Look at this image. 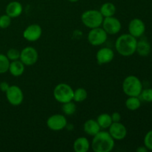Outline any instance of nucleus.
Masks as SVG:
<instances>
[{"mask_svg":"<svg viewBox=\"0 0 152 152\" xmlns=\"http://www.w3.org/2000/svg\"><path fill=\"white\" fill-rule=\"evenodd\" d=\"M137 39L129 34L120 35L115 42V48L119 54L130 56L136 53Z\"/></svg>","mask_w":152,"mask_h":152,"instance_id":"1","label":"nucleus"},{"mask_svg":"<svg viewBox=\"0 0 152 152\" xmlns=\"http://www.w3.org/2000/svg\"><path fill=\"white\" fill-rule=\"evenodd\" d=\"M115 142L108 132L99 131L93 137L91 146L94 152H110L114 148Z\"/></svg>","mask_w":152,"mask_h":152,"instance_id":"2","label":"nucleus"},{"mask_svg":"<svg viewBox=\"0 0 152 152\" xmlns=\"http://www.w3.org/2000/svg\"><path fill=\"white\" fill-rule=\"evenodd\" d=\"M142 83L137 77L129 75L123 82V91L128 96H140L142 90Z\"/></svg>","mask_w":152,"mask_h":152,"instance_id":"3","label":"nucleus"},{"mask_svg":"<svg viewBox=\"0 0 152 152\" xmlns=\"http://www.w3.org/2000/svg\"><path fill=\"white\" fill-rule=\"evenodd\" d=\"M103 19L104 17L98 10H88L83 12L81 16L83 25L90 29L100 27Z\"/></svg>","mask_w":152,"mask_h":152,"instance_id":"4","label":"nucleus"},{"mask_svg":"<svg viewBox=\"0 0 152 152\" xmlns=\"http://www.w3.org/2000/svg\"><path fill=\"white\" fill-rule=\"evenodd\" d=\"M74 91L71 86L66 83H59L53 89V97L59 103L73 101Z\"/></svg>","mask_w":152,"mask_h":152,"instance_id":"5","label":"nucleus"},{"mask_svg":"<svg viewBox=\"0 0 152 152\" xmlns=\"http://www.w3.org/2000/svg\"><path fill=\"white\" fill-rule=\"evenodd\" d=\"M108 39V34L102 28H92L88 34V41L91 45L99 46L103 45Z\"/></svg>","mask_w":152,"mask_h":152,"instance_id":"6","label":"nucleus"},{"mask_svg":"<svg viewBox=\"0 0 152 152\" xmlns=\"http://www.w3.org/2000/svg\"><path fill=\"white\" fill-rule=\"evenodd\" d=\"M6 98L10 105L18 106L22 103L24 99V94L22 90L17 86H10L5 92Z\"/></svg>","mask_w":152,"mask_h":152,"instance_id":"7","label":"nucleus"},{"mask_svg":"<svg viewBox=\"0 0 152 152\" xmlns=\"http://www.w3.org/2000/svg\"><path fill=\"white\" fill-rule=\"evenodd\" d=\"M39 54L37 49L33 47H25L20 51L19 60L25 65L31 66L34 65L38 60Z\"/></svg>","mask_w":152,"mask_h":152,"instance_id":"8","label":"nucleus"},{"mask_svg":"<svg viewBox=\"0 0 152 152\" xmlns=\"http://www.w3.org/2000/svg\"><path fill=\"white\" fill-rule=\"evenodd\" d=\"M47 126L49 129L54 132L63 130L68 125L67 119L62 114H56L49 117L47 120Z\"/></svg>","mask_w":152,"mask_h":152,"instance_id":"9","label":"nucleus"},{"mask_svg":"<svg viewBox=\"0 0 152 152\" xmlns=\"http://www.w3.org/2000/svg\"><path fill=\"white\" fill-rule=\"evenodd\" d=\"M102 26L108 35H115L118 34L122 28L120 21L114 16L104 18Z\"/></svg>","mask_w":152,"mask_h":152,"instance_id":"10","label":"nucleus"},{"mask_svg":"<svg viewBox=\"0 0 152 152\" xmlns=\"http://www.w3.org/2000/svg\"><path fill=\"white\" fill-rule=\"evenodd\" d=\"M42 34V30L38 24L30 25L24 30L23 37L28 42H36L40 39Z\"/></svg>","mask_w":152,"mask_h":152,"instance_id":"11","label":"nucleus"},{"mask_svg":"<svg viewBox=\"0 0 152 152\" xmlns=\"http://www.w3.org/2000/svg\"><path fill=\"white\" fill-rule=\"evenodd\" d=\"M145 31V25L143 21L138 18L131 20L129 24V34L135 38H140L144 34Z\"/></svg>","mask_w":152,"mask_h":152,"instance_id":"12","label":"nucleus"},{"mask_svg":"<svg viewBox=\"0 0 152 152\" xmlns=\"http://www.w3.org/2000/svg\"><path fill=\"white\" fill-rule=\"evenodd\" d=\"M108 132L114 140H122L127 135V129L120 122L112 123L108 128Z\"/></svg>","mask_w":152,"mask_h":152,"instance_id":"13","label":"nucleus"},{"mask_svg":"<svg viewBox=\"0 0 152 152\" xmlns=\"http://www.w3.org/2000/svg\"><path fill=\"white\" fill-rule=\"evenodd\" d=\"M114 53L112 49L110 48H102L96 52V62L100 65L110 63L114 59Z\"/></svg>","mask_w":152,"mask_h":152,"instance_id":"14","label":"nucleus"},{"mask_svg":"<svg viewBox=\"0 0 152 152\" xmlns=\"http://www.w3.org/2000/svg\"><path fill=\"white\" fill-rule=\"evenodd\" d=\"M23 10L22 4L17 1H13L8 3L6 7V14L8 15L10 18H16L20 16Z\"/></svg>","mask_w":152,"mask_h":152,"instance_id":"15","label":"nucleus"},{"mask_svg":"<svg viewBox=\"0 0 152 152\" xmlns=\"http://www.w3.org/2000/svg\"><path fill=\"white\" fill-rule=\"evenodd\" d=\"M91 147L88 140L85 137H80L75 140L73 144V148L76 152H87Z\"/></svg>","mask_w":152,"mask_h":152,"instance_id":"16","label":"nucleus"},{"mask_svg":"<svg viewBox=\"0 0 152 152\" xmlns=\"http://www.w3.org/2000/svg\"><path fill=\"white\" fill-rule=\"evenodd\" d=\"M83 129L87 134H88L89 136L94 137L100 131L101 128L99 127L96 120L91 119V120H88L87 121L85 122Z\"/></svg>","mask_w":152,"mask_h":152,"instance_id":"17","label":"nucleus"},{"mask_svg":"<svg viewBox=\"0 0 152 152\" xmlns=\"http://www.w3.org/2000/svg\"><path fill=\"white\" fill-rule=\"evenodd\" d=\"M8 71L13 77H20L25 71V65L19 59L11 61L9 65Z\"/></svg>","mask_w":152,"mask_h":152,"instance_id":"18","label":"nucleus"},{"mask_svg":"<svg viewBox=\"0 0 152 152\" xmlns=\"http://www.w3.org/2000/svg\"><path fill=\"white\" fill-rule=\"evenodd\" d=\"M151 47L150 43L145 39L137 41L136 52L141 56H147L151 53Z\"/></svg>","mask_w":152,"mask_h":152,"instance_id":"19","label":"nucleus"},{"mask_svg":"<svg viewBox=\"0 0 152 152\" xmlns=\"http://www.w3.org/2000/svg\"><path fill=\"white\" fill-rule=\"evenodd\" d=\"M116 10H117L116 6L111 2L104 3L99 9V12L104 18L114 16V14L116 13Z\"/></svg>","mask_w":152,"mask_h":152,"instance_id":"20","label":"nucleus"},{"mask_svg":"<svg viewBox=\"0 0 152 152\" xmlns=\"http://www.w3.org/2000/svg\"><path fill=\"white\" fill-rule=\"evenodd\" d=\"M96 121H97L99 127L103 129H108L110 127V126L111 125V123H113L111 116L110 114H106V113L99 114L97 117Z\"/></svg>","mask_w":152,"mask_h":152,"instance_id":"21","label":"nucleus"},{"mask_svg":"<svg viewBox=\"0 0 152 152\" xmlns=\"http://www.w3.org/2000/svg\"><path fill=\"white\" fill-rule=\"evenodd\" d=\"M126 107L130 111H136L141 106L140 96H129L126 100Z\"/></svg>","mask_w":152,"mask_h":152,"instance_id":"22","label":"nucleus"},{"mask_svg":"<svg viewBox=\"0 0 152 152\" xmlns=\"http://www.w3.org/2000/svg\"><path fill=\"white\" fill-rule=\"evenodd\" d=\"M88 97V92L83 88H79L74 91L73 100L76 102H82L86 100Z\"/></svg>","mask_w":152,"mask_h":152,"instance_id":"23","label":"nucleus"},{"mask_svg":"<svg viewBox=\"0 0 152 152\" xmlns=\"http://www.w3.org/2000/svg\"><path fill=\"white\" fill-rule=\"evenodd\" d=\"M62 112L65 114V115L71 116L73 115L74 113L77 111V106H76L75 103L72 101L70 102H65V103L62 104Z\"/></svg>","mask_w":152,"mask_h":152,"instance_id":"24","label":"nucleus"},{"mask_svg":"<svg viewBox=\"0 0 152 152\" xmlns=\"http://www.w3.org/2000/svg\"><path fill=\"white\" fill-rule=\"evenodd\" d=\"M10 60L7 56L0 53V74H4L8 71Z\"/></svg>","mask_w":152,"mask_h":152,"instance_id":"25","label":"nucleus"},{"mask_svg":"<svg viewBox=\"0 0 152 152\" xmlns=\"http://www.w3.org/2000/svg\"><path fill=\"white\" fill-rule=\"evenodd\" d=\"M140 96L143 101L147 102H152V88L142 89Z\"/></svg>","mask_w":152,"mask_h":152,"instance_id":"26","label":"nucleus"},{"mask_svg":"<svg viewBox=\"0 0 152 152\" xmlns=\"http://www.w3.org/2000/svg\"><path fill=\"white\" fill-rule=\"evenodd\" d=\"M6 56L10 61L17 60L20 57V51L16 48H10L7 51Z\"/></svg>","mask_w":152,"mask_h":152,"instance_id":"27","label":"nucleus"},{"mask_svg":"<svg viewBox=\"0 0 152 152\" xmlns=\"http://www.w3.org/2000/svg\"><path fill=\"white\" fill-rule=\"evenodd\" d=\"M11 24V18L7 14H3L0 16V28L5 29L7 28Z\"/></svg>","mask_w":152,"mask_h":152,"instance_id":"28","label":"nucleus"},{"mask_svg":"<svg viewBox=\"0 0 152 152\" xmlns=\"http://www.w3.org/2000/svg\"><path fill=\"white\" fill-rule=\"evenodd\" d=\"M144 145L148 151H152V129L148 131L144 137Z\"/></svg>","mask_w":152,"mask_h":152,"instance_id":"29","label":"nucleus"},{"mask_svg":"<svg viewBox=\"0 0 152 152\" xmlns=\"http://www.w3.org/2000/svg\"><path fill=\"white\" fill-rule=\"evenodd\" d=\"M111 116L113 123H117V122H120L121 120V115L119 112H114Z\"/></svg>","mask_w":152,"mask_h":152,"instance_id":"30","label":"nucleus"},{"mask_svg":"<svg viewBox=\"0 0 152 152\" xmlns=\"http://www.w3.org/2000/svg\"><path fill=\"white\" fill-rule=\"evenodd\" d=\"M9 87H10V85H9L7 82L3 81L0 83V90L2 92H4V93H5V92L7 91V89L9 88Z\"/></svg>","mask_w":152,"mask_h":152,"instance_id":"31","label":"nucleus"},{"mask_svg":"<svg viewBox=\"0 0 152 152\" xmlns=\"http://www.w3.org/2000/svg\"><path fill=\"white\" fill-rule=\"evenodd\" d=\"M136 151L137 152H148V149L145 146V145H143V146L138 147V148L136 149Z\"/></svg>","mask_w":152,"mask_h":152,"instance_id":"32","label":"nucleus"},{"mask_svg":"<svg viewBox=\"0 0 152 152\" xmlns=\"http://www.w3.org/2000/svg\"><path fill=\"white\" fill-rule=\"evenodd\" d=\"M68 1H71V2H77V1H78L79 0H68Z\"/></svg>","mask_w":152,"mask_h":152,"instance_id":"33","label":"nucleus"}]
</instances>
